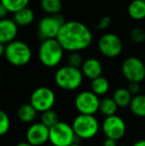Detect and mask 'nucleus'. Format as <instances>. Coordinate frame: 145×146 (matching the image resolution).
<instances>
[{"instance_id": "1", "label": "nucleus", "mask_w": 145, "mask_h": 146, "mask_svg": "<svg viewBox=\"0 0 145 146\" xmlns=\"http://www.w3.org/2000/svg\"><path fill=\"white\" fill-rule=\"evenodd\" d=\"M56 39L65 51L79 52L91 46L93 34L87 25L73 20L65 22Z\"/></svg>"}, {"instance_id": "2", "label": "nucleus", "mask_w": 145, "mask_h": 146, "mask_svg": "<svg viewBox=\"0 0 145 146\" xmlns=\"http://www.w3.org/2000/svg\"><path fill=\"white\" fill-rule=\"evenodd\" d=\"M64 51L57 39H49L42 41L38 50V57L43 66L47 68H55L62 62Z\"/></svg>"}, {"instance_id": "3", "label": "nucleus", "mask_w": 145, "mask_h": 146, "mask_svg": "<svg viewBox=\"0 0 145 146\" xmlns=\"http://www.w3.org/2000/svg\"><path fill=\"white\" fill-rule=\"evenodd\" d=\"M83 75L81 69L63 66L55 74V83L64 90H75L83 84Z\"/></svg>"}, {"instance_id": "4", "label": "nucleus", "mask_w": 145, "mask_h": 146, "mask_svg": "<svg viewBox=\"0 0 145 146\" xmlns=\"http://www.w3.org/2000/svg\"><path fill=\"white\" fill-rule=\"evenodd\" d=\"M4 57L12 66L23 67L31 61L32 51L25 42L15 40L5 46Z\"/></svg>"}, {"instance_id": "5", "label": "nucleus", "mask_w": 145, "mask_h": 146, "mask_svg": "<svg viewBox=\"0 0 145 146\" xmlns=\"http://www.w3.org/2000/svg\"><path fill=\"white\" fill-rule=\"evenodd\" d=\"M72 127L77 139L89 140L99 133V122L95 115L79 114L73 120Z\"/></svg>"}, {"instance_id": "6", "label": "nucleus", "mask_w": 145, "mask_h": 146, "mask_svg": "<svg viewBox=\"0 0 145 146\" xmlns=\"http://www.w3.org/2000/svg\"><path fill=\"white\" fill-rule=\"evenodd\" d=\"M77 139L72 125L65 121H59L49 128V142L53 146H70L77 143Z\"/></svg>"}, {"instance_id": "7", "label": "nucleus", "mask_w": 145, "mask_h": 146, "mask_svg": "<svg viewBox=\"0 0 145 146\" xmlns=\"http://www.w3.org/2000/svg\"><path fill=\"white\" fill-rule=\"evenodd\" d=\"M55 102L56 94L52 88L48 87L37 88L30 96V104L41 113L52 110Z\"/></svg>"}, {"instance_id": "8", "label": "nucleus", "mask_w": 145, "mask_h": 146, "mask_svg": "<svg viewBox=\"0 0 145 146\" xmlns=\"http://www.w3.org/2000/svg\"><path fill=\"white\" fill-rule=\"evenodd\" d=\"M64 17L58 15H47L38 23V35L42 41L56 39L62 26L65 24Z\"/></svg>"}, {"instance_id": "9", "label": "nucleus", "mask_w": 145, "mask_h": 146, "mask_svg": "<svg viewBox=\"0 0 145 146\" xmlns=\"http://www.w3.org/2000/svg\"><path fill=\"white\" fill-rule=\"evenodd\" d=\"M121 72L129 83L140 84L145 79V63L137 57H128L122 63Z\"/></svg>"}, {"instance_id": "10", "label": "nucleus", "mask_w": 145, "mask_h": 146, "mask_svg": "<svg viewBox=\"0 0 145 146\" xmlns=\"http://www.w3.org/2000/svg\"><path fill=\"white\" fill-rule=\"evenodd\" d=\"M101 100L91 90H83L75 98V108L79 114L95 115L99 110Z\"/></svg>"}, {"instance_id": "11", "label": "nucleus", "mask_w": 145, "mask_h": 146, "mask_svg": "<svg viewBox=\"0 0 145 146\" xmlns=\"http://www.w3.org/2000/svg\"><path fill=\"white\" fill-rule=\"evenodd\" d=\"M97 47L101 54L107 58H115L122 52V41L114 33H105L99 38Z\"/></svg>"}, {"instance_id": "12", "label": "nucleus", "mask_w": 145, "mask_h": 146, "mask_svg": "<svg viewBox=\"0 0 145 146\" xmlns=\"http://www.w3.org/2000/svg\"><path fill=\"white\" fill-rule=\"evenodd\" d=\"M101 129L107 138L118 141L125 135L126 124L122 117L114 114L103 119Z\"/></svg>"}, {"instance_id": "13", "label": "nucleus", "mask_w": 145, "mask_h": 146, "mask_svg": "<svg viewBox=\"0 0 145 146\" xmlns=\"http://www.w3.org/2000/svg\"><path fill=\"white\" fill-rule=\"evenodd\" d=\"M26 141L33 146H42L49 141V128L42 122L32 123L26 131Z\"/></svg>"}, {"instance_id": "14", "label": "nucleus", "mask_w": 145, "mask_h": 146, "mask_svg": "<svg viewBox=\"0 0 145 146\" xmlns=\"http://www.w3.org/2000/svg\"><path fill=\"white\" fill-rule=\"evenodd\" d=\"M18 34V26L13 19L5 18L0 20V43L7 45L16 40Z\"/></svg>"}, {"instance_id": "15", "label": "nucleus", "mask_w": 145, "mask_h": 146, "mask_svg": "<svg viewBox=\"0 0 145 146\" xmlns=\"http://www.w3.org/2000/svg\"><path fill=\"white\" fill-rule=\"evenodd\" d=\"M81 71L83 73V77L93 81V80L101 76V74H103V65L97 59L89 58L83 61Z\"/></svg>"}, {"instance_id": "16", "label": "nucleus", "mask_w": 145, "mask_h": 146, "mask_svg": "<svg viewBox=\"0 0 145 146\" xmlns=\"http://www.w3.org/2000/svg\"><path fill=\"white\" fill-rule=\"evenodd\" d=\"M34 19H35V14L33 10L30 9L29 7L23 8L13 14V20L17 24L18 27L19 26L25 27V26L30 25L34 21Z\"/></svg>"}, {"instance_id": "17", "label": "nucleus", "mask_w": 145, "mask_h": 146, "mask_svg": "<svg viewBox=\"0 0 145 146\" xmlns=\"http://www.w3.org/2000/svg\"><path fill=\"white\" fill-rule=\"evenodd\" d=\"M128 15L131 19L140 21L145 18V1L144 0H132L127 8Z\"/></svg>"}, {"instance_id": "18", "label": "nucleus", "mask_w": 145, "mask_h": 146, "mask_svg": "<svg viewBox=\"0 0 145 146\" xmlns=\"http://www.w3.org/2000/svg\"><path fill=\"white\" fill-rule=\"evenodd\" d=\"M132 98H133L132 94L128 92V90L126 88H117L113 92V94H112V98L115 102V104H117V106L122 108L129 106Z\"/></svg>"}, {"instance_id": "19", "label": "nucleus", "mask_w": 145, "mask_h": 146, "mask_svg": "<svg viewBox=\"0 0 145 146\" xmlns=\"http://www.w3.org/2000/svg\"><path fill=\"white\" fill-rule=\"evenodd\" d=\"M38 111L29 104H25L21 106L18 110V118L23 123H32L37 117Z\"/></svg>"}, {"instance_id": "20", "label": "nucleus", "mask_w": 145, "mask_h": 146, "mask_svg": "<svg viewBox=\"0 0 145 146\" xmlns=\"http://www.w3.org/2000/svg\"><path fill=\"white\" fill-rule=\"evenodd\" d=\"M131 112L137 117H145V94L134 96L129 104Z\"/></svg>"}, {"instance_id": "21", "label": "nucleus", "mask_w": 145, "mask_h": 146, "mask_svg": "<svg viewBox=\"0 0 145 146\" xmlns=\"http://www.w3.org/2000/svg\"><path fill=\"white\" fill-rule=\"evenodd\" d=\"M91 90L93 94H97V96H105L109 90V80H107V78L103 77V76L93 80L91 84Z\"/></svg>"}, {"instance_id": "22", "label": "nucleus", "mask_w": 145, "mask_h": 146, "mask_svg": "<svg viewBox=\"0 0 145 146\" xmlns=\"http://www.w3.org/2000/svg\"><path fill=\"white\" fill-rule=\"evenodd\" d=\"M117 110L118 106L112 98H103V100H101L99 111H101V113L103 114L105 117L114 115Z\"/></svg>"}, {"instance_id": "23", "label": "nucleus", "mask_w": 145, "mask_h": 146, "mask_svg": "<svg viewBox=\"0 0 145 146\" xmlns=\"http://www.w3.org/2000/svg\"><path fill=\"white\" fill-rule=\"evenodd\" d=\"M41 7L49 15H58L63 8L61 0H41Z\"/></svg>"}, {"instance_id": "24", "label": "nucleus", "mask_w": 145, "mask_h": 146, "mask_svg": "<svg viewBox=\"0 0 145 146\" xmlns=\"http://www.w3.org/2000/svg\"><path fill=\"white\" fill-rule=\"evenodd\" d=\"M30 0H1V4L9 13H15L23 8L28 7Z\"/></svg>"}, {"instance_id": "25", "label": "nucleus", "mask_w": 145, "mask_h": 146, "mask_svg": "<svg viewBox=\"0 0 145 146\" xmlns=\"http://www.w3.org/2000/svg\"><path fill=\"white\" fill-rule=\"evenodd\" d=\"M59 121H60V119H59L58 113L53 110H47V111L43 112L42 115H41V122L44 125H46L48 128L54 126Z\"/></svg>"}, {"instance_id": "26", "label": "nucleus", "mask_w": 145, "mask_h": 146, "mask_svg": "<svg viewBox=\"0 0 145 146\" xmlns=\"http://www.w3.org/2000/svg\"><path fill=\"white\" fill-rule=\"evenodd\" d=\"M130 39L136 44H141L145 42V30L141 27L132 28L129 33Z\"/></svg>"}, {"instance_id": "27", "label": "nucleus", "mask_w": 145, "mask_h": 146, "mask_svg": "<svg viewBox=\"0 0 145 146\" xmlns=\"http://www.w3.org/2000/svg\"><path fill=\"white\" fill-rule=\"evenodd\" d=\"M10 129V118L4 110H0V136H3Z\"/></svg>"}, {"instance_id": "28", "label": "nucleus", "mask_w": 145, "mask_h": 146, "mask_svg": "<svg viewBox=\"0 0 145 146\" xmlns=\"http://www.w3.org/2000/svg\"><path fill=\"white\" fill-rule=\"evenodd\" d=\"M83 63V57L81 56V54L79 52H73L68 56V66L79 69V68H81Z\"/></svg>"}, {"instance_id": "29", "label": "nucleus", "mask_w": 145, "mask_h": 146, "mask_svg": "<svg viewBox=\"0 0 145 146\" xmlns=\"http://www.w3.org/2000/svg\"><path fill=\"white\" fill-rule=\"evenodd\" d=\"M111 24V19L109 16H103L101 18L99 22L97 23V29L99 30H107Z\"/></svg>"}, {"instance_id": "30", "label": "nucleus", "mask_w": 145, "mask_h": 146, "mask_svg": "<svg viewBox=\"0 0 145 146\" xmlns=\"http://www.w3.org/2000/svg\"><path fill=\"white\" fill-rule=\"evenodd\" d=\"M126 88H127L128 92L132 94V96H137V94H139V92H140V84H138V83H129Z\"/></svg>"}, {"instance_id": "31", "label": "nucleus", "mask_w": 145, "mask_h": 146, "mask_svg": "<svg viewBox=\"0 0 145 146\" xmlns=\"http://www.w3.org/2000/svg\"><path fill=\"white\" fill-rule=\"evenodd\" d=\"M8 13H9V12H8V10L6 9V8L4 7V6L2 5L1 3H0V20L7 18Z\"/></svg>"}, {"instance_id": "32", "label": "nucleus", "mask_w": 145, "mask_h": 146, "mask_svg": "<svg viewBox=\"0 0 145 146\" xmlns=\"http://www.w3.org/2000/svg\"><path fill=\"white\" fill-rule=\"evenodd\" d=\"M103 146H117V141L110 138H105L103 141Z\"/></svg>"}, {"instance_id": "33", "label": "nucleus", "mask_w": 145, "mask_h": 146, "mask_svg": "<svg viewBox=\"0 0 145 146\" xmlns=\"http://www.w3.org/2000/svg\"><path fill=\"white\" fill-rule=\"evenodd\" d=\"M132 146H145V139H140L137 140L136 142H134Z\"/></svg>"}, {"instance_id": "34", "label": "nucleus", "mask_w": 145, "mask_h": 146, "mask_svg": "<svg viewBox=\"0 0 145 146\" xmlns=\"http://www.w3.org/2000/svg\"><path fill=\"white\" fill-rule=\"evenodd\" d=\"M4 53H5V45L0 43V58L2 56H4Z\"/></svg>"}, {"instance_id": "35", "label": "nucleus", "mask_w": 145, "mask_h": 146, "mask_svg": "<svg viewBox=\"0 0 145 146\" xmlns=\"http://www.w3.org/2000/svg\"><path fill=\"white\" fill-rule=\"evenodd\" d=\"M15 146H33L32 144H30L27 141H22V142H19L18 144H16Z\"/></svg>"}, {"instance_id": "36", "label": "nucleus", "mask_w": 145, "mask_h": 146, "mask_svg": "<svg viewBox=\"0 0 145 146\" xmlns=\"http://www.w3.org/2000/svg\"><path fill=\"white\" fill-rule=\"evenodd\" d=\"M70 146H83V145L79 144V143H73V144H72V145H70Z\"/></svg>"}, {"instance_id": "37", "label": "nucleus", "mask_w": 145, "mask_h": 146, "mask_svg": "<svg viewBox=\"0 0 145 146\" xmlns=\"http://www.w3.org/2000/svg\"><path fill=\"white\" fill-rule=\"evenodd\" d=\"M0 85H1V76H0Z\"/></svg>"}, {"instance_id": "38", "label": "nucleus", "mask_w": 145, "mask_h": 146, "mask_svg": "<svg viewBox=\"0 0 145 146\" xmlns=\"http://www.w3.org/2000/svg\"><path fill=\"white\" fill-rule=\"evenodd\" d=\"M118 1H124V0H118Z\"/></svg>"}, {"instance_id": "39", "label": "nucleus", "mask_w": 145, "mask_h": 146, "mask_svg": "<svg viewBox=\"0 0 145 146\" xmlns=\"http://www.w3.org/2000/svg\"><path fill=\"white\" fill-rule=\"evenodd\" d=\"M0 3H1V0H0Z\"/></svg>"}, {"instance_id": "40", "label": "nucleus", "mask_w": 145, "mask_h": 146, "mask_svg": "<svg viewBox=\"0 0 145 146\" xmlns=\"http://www.w3.org/2000/svg\"><path fill=\"white\" fill-rule=\"evenodd\" d=\"M144 63H145V62H144Z\"/></svg>"}, {"instance_id": "41", "label": "nucleus", "mask_w": 145, "mask_h": 146, "mask_svg": "<svg viewBox=\"0 0 145 146\" xmlns=\"http://www.w3.org/2000/svg\"><path fill=\"white\" fill-rule=\"evenodd\" d=\"M144 1H145V0H144Z\"/></svg>"}]
</instances>
